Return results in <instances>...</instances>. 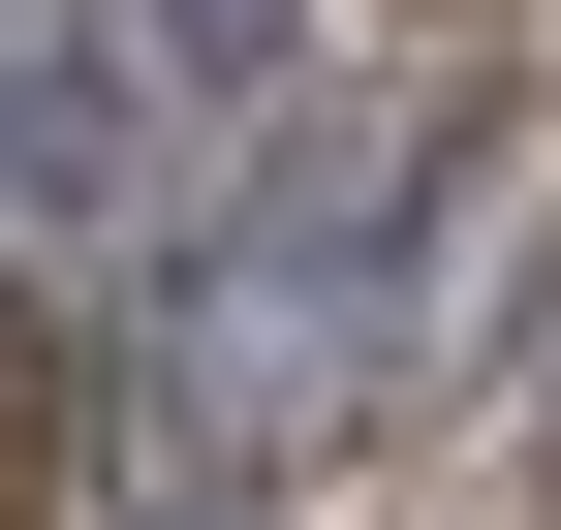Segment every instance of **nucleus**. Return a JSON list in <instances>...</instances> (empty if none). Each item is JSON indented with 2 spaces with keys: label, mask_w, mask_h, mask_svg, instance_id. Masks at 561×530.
I'll list each match as a JSON object with an SVG mask.
<instances>
[{
  "label": "nucleus",
  "mask_w": 561,
  "mask_h": 530,
  "mask_svg": "<svg viewBox=\"0 0 561 530\" xmlns=\"http://www.w3.org/2000/svg\"><path fill=\"white\" fill-rule=\"evenodd\" d=\"M375 344H405V187H312V219L219 250V312L157 344V406H187V437H343Z\"/></svg>",
  "instance_id": "obj_1"
}]
</instances>
